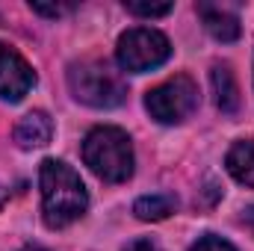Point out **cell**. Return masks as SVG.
I'll list each match as a JSON object with an SVG mask.
<instances>
[{"instance_id":"cell-1","label":"cell","mask_w":254,"mask_h":251,"mask_svg":"<svg viewBox=\"0 0 254 251\" xmlns=\"http://www.w3.org/2000/svg\"><path fill=\"white\" fill-rule=\"evenodd\" d=\"M39 187H42V216L48 228H68L71 222L83 219L89 210V192L80 175L65 166L63 160H45L39 166Z\"/></svg>"},{"instance_id":"cell-2","label":"cell","mask_w":254,"mask_h":251,"mask_svg":"<svg viewBox=\"0 0 254 251\" xmlns=\"http://www.w3.org/2000/svg\"><path fill=\"white\" fill-rule=\"evenodd\" d=\"M83 163L104 184H125L133 175V145L122 127H95L83 139Z\"/></svg>"},{"instance_id":"cell-3","label":"cell","mask_w":254,"mask_h":251,"mask_svg":"<svg viewBox=\"0 0 254 251\" xmlns=\"http://www.w3.org/2000/svg\"><path fill=\"white\" fill-rule=\"evenodd\" d=\"M68 89L74 101L95 110H116L127 101V86L119 71L104 60H83L68 65Z\"/></svg>"},{"instance_id":"cell-4","label":"cell","mask_w":254,"mask_h":251,"mask_svg":"<svg viewBox=\"0 0 254 251\" xmlns=\"http://www.w3.org/2000/svg\"><path fill=\"white\" fill-rule=\"evenodd\" d=\"M198 83L187 74H175L145 95V110L160 125H181L198 110Z\"/></svg>"},{"instance_id":"cell-5","label":"cell","mask_w":254,"mask_h":251,"mask_svg":"<svg viewBox=\"0 0 254 251\" xmlns=\"http://www.w3.org/2000/svg\"><path fill=\"white\" fill-rule=\"evenodd\" d=\"M172 57V42L166 39V33L154 30V27H133L122 33L119 48H116V60L127 74H145L151 68H160Z\"/></svg>"},{"instance_id":"cell-6","label":"cell","mask_w":254,"mask_h":251,"mask_svg":"<svg viewBox=\"0 0 254 251\" xmlns=\"http://www.w3.org/2000/svg\"><path fill=\"white\" fill-rule=\"evenodd\" d=\"M36 86V71L9 45L0 42V98L15 104Z\"/></svg>"},{"instance_id":"cell-7","label":"cell","mask_w":254,"mask_h":251,"mask_svg":"<svg viewBox=\"0 0 254 251\" xmlns=\"http://www.w3.org/2000/svg\"><path fill=\"white\" fill-rule=\"evenodd\" d=\"M198 15L204 21V30L216 39V42H237L243 27H240V15L228 6H219V3H198Z\"/></svg>"},{"instance_id":"cell-8","label":"cell","mask_w":254,"mask_h":251,"mask_svg":"<svg viewBox=\"0 0 254 251\" xmlns=\"http://www.w3.org/2000/svg\"><path fill=\"white\" fill-rule=\"evenodd\" d=\"M15 145L24 148V151H33V148H45L51 139H54V122L45 110H33L27 113L18 125H15Z\"/></svg>"},{"instance_id":"cell-9","label":"cell","mask_w":254,"mask_h":251,"mask_svg":"<svg viewBox=\"0 0 254 251\" xmlns=\"http://www.w3.org/2000/svg\"><path fill=\"white\" fill-rule=\"evenodd\" d=\"M210 86H213V101L216 107L225 113V116H234L240 110V89H237V80H234V71L231 65L216 63L210 71Z\"/></svg>"},{"instance_id":"cell-10","label":"cell","mask_w":254,"mask_h":251,"mask_svg":"<svg viewBox=\"0 0 254 251\" xmlns=\"http://www.w3.org/2000/svg\"><path fill=\"white\" fill-rule=\"evenodd\" d=\"M225 166H228V175L237 184L254 189V142L252 139H237L228 148V154H225Z\"/></svg>"},{"instance_id":"cell-11","label":"cell","mask_w":254,"mask_h":251,"mask_svg":"<svg viewBox=\"0 0 254 251\" xmlns=\"http://www.w3.org/2000/svg\"><path fill=\"white\" fill-rule=\"evenodd\" d=\"M175 210H178V198L169 195V192L142 195V198H136V204H133V213H136V219H142V222H160V219H169Z\"/></svg>"},{"instance_id":"cell-12","label":"cell","mask_w":254,"mask_h":251,"mask_svg":"<svg viewBox=\"0 0 254 251\" xmlns=\"http://www.w3.org/2000/svg\"><path fill=\"white\" fill-rule=\"evenodd\" d=\"M125 9L130 15H139V18H163V15H169L175 6H172V3H136V0H127Z\"/></svg>"},{"instance_id":"cell-13","label":"cell","mask_w":254,"mask_h":251,"mask_svg":"<svg viewBox=\"0 0 254 251\" xmlns=\"http://www.w3.org/2000/svg\"><path fill=\"white\" fill-rule=\"evenodd\" d=\"M190 251H237L228 240H222V237H213V234H207V237H201Z\"/></svg>"},{"instance_id":"cell-14","label":"cell","mask_w":254,"mask_h":251,"mask_svg":"<svg viewBox=\"0 0 254 251\" xmlns=\"http://www.w3.org/2000/svg\"><path fill=\"white\" fill-rule=\"evenodd\" d=\"M30 6H33V12L48 15V18H60V15H65V12L74 9V6H65V3H57V6H54V3H51V6H48V3H30Z\"/></svg>"},{"instance_id":"cell-15","label":"cell","mask_w":254,"mask_h":251,"mask_svg":"<svg viewBox=\"0 0 254 251\" xmlns=\"http://www.w3.org/2000/svg\"><path fill=\"white\" fill-rule=\"evenodd\" d=\"M122 251H163V249H160L154 240H145V237H139V240H130V243H127Z\"/></svg>"},{"instance_id":"cell-16","label":"cell","mask_w":254,"mask_h":251,"mask_svg":"<svg viewBox=\"0 0 254 251\" xmlns=\"http://www.w3.org/2000/svg\"><path fill=\"white\" fill-rule=\"evenodd\" d=\"M243 225H246V228L254 234V204H249V207L243 210Z\"/></svg>"},{"instance_id":"cell-17","label":"cell","mask_w":254,"mask_h":251,"mask_svg":"<svg viewBox=\"0 0 254 251\" xmlns=\"http://www.w3.org/2000/svg\"><path fill=\"white\" fill-rule=\"evenodd\" d=\"M6 198H9V192H6V189L0 187V207H3V204H6Z\"/></svg>"},{"instance_id":"cell-18","label":"cell","mask_w":254,"mask_h":251,"mask_svg":"<svg viewBox=\"0 0 254 251\" xmlns=\"http://www.w3.org/2000/svg\"><path fill=\"white\" fill-rule=\"evenodd\" d=\"M21 251H48V249H42V246H27V249H21Z\"/></svg>"}]
</instances>
